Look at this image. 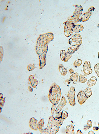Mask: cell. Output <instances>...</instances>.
<instances>
[{
    "mask_svg": "<svg viewBox=\"0 0 99 134\" xmlns=\"http://www.w3.org/2000/svg\"><path fill=\"white\" fill-rule=\"evenodd\" d=\"M50 92V95H52L53 99V103L57 104L59 101L61 95V89L57 85H55L52 86Z\"/></svg>",
    "mask_w": 99,
    "mask_h": 134,
    "instance_id": "obj_1",
    "label": "cell"
},
{
    "mask_svg": "<svg viewBox=\"0 0 99 134\" xmlns=\"http://www.w3.org/2000/svg\"><path fill=\"white\" fill-rule=\"evenodd\" d=\"M68 92L67 97L69 103L71 106H74L75 105L74 97L75 93V88L73 86L71 87Z\"/></svg>",
    "mask_w": 99,
    "mask_h": 134,
    "instance_id": "obj_2",
    "label": "cell"
},
{
    "mask_svg": "<svg viewBox=\"0 0 99 134\" xmlns=\"http://www.w3.org/2000/svg\"><path fill=\"white\" fill-rule=\"evenodd\" d=\"M83 70L85 76L92 73L93 70L91 68V63L89 61H86L85 62L83 66Z\"/></svg>",
    "mask_w": 99,
    "mask_h": 134,
    "instance_id": "obj_3",
    "label": "cell"
},
{
    "mask_svg": "<svg viewBox=\"0 0 99 134\" xmlns=\"http://www.w3.org/2000/svg\"><path fill=\"white\" fill-rule=\"evenodd\" d=\"M72 56L71 54L68 51L62 50L60 52V58L61 60L65 62H67Z\"/></svg>",
    "mask_w": 99,
    "mask_h": 134,
    "instance_id": "obj_4",
    "label": "cell"
},
{
    "mask_svg": "<svg viewBox=\"0 0 99 134\" xmlns=\"http://www.w3.org/2000/svg\"><path fill=\"white\" fill-rule=\"evenodd\" d=\"M78 102L80 105H82L86 101L87 98L83 91L81 90L77 95Z\"/></svg>",
    "mask_w": 99,
    "mask_h": 134,
    "instance_id": "obj_5",
    "label": "cell"
},
{
    "mask_svg": "<svg viewBox=\"0 0 99 134\" xmlns=\"http://www.w3.org/2000/svg\"><path fill=\"white\" fill-rule=\"evenodd\" d=\"M58 69L62 75L65 76L67 74V70L62 64H59Z\"/></svg>",
    "mask_w": 99,
    "mask_h": 134,
    "instance_id": "obj_6",
    "label": "cell"
},
{
    "mask_svg": "<svg viewBox=\"0 0 99 134\" xmlns=\"http://www.w3.org/2000/svg\"><path fill=\"white\" fill-rule=\"evenodd\" d=\"M97 80V78L95 76H92L88 81L87 82L88 86L89 87L92 86L96 84Z\"/></svg>",
    "mask_w": 99,
    "mask_h": 134,
    "instance_id": "obj_7",
    "label": "cell"
},
{
    "mask_svg": "<svg viewBox=\"0 0 99 134\" xmlns=\"http://www.w3.org/2000/svg\"><path fill=\"white\" fill-rule=\"evenodd\" d=\"M67 103V101L66 99L64 96H63L61 99L60 103L58 105V111H60L62 108L64 107L65 105Z\"/></svg>",
    "mask_w": 99,
    "mask_h": 134,
    "instance_id": "obj_8",
    "label": "cell"
},
{
    "mask_svg": "<svg viewBox=\"0 0 99 134\" xmlns=\"http://www.w3.org/2000/svg\"><path fill=\"white\" fill-rule=\"evenodd\" d=\"M74 126L70 124L67 126L66 128V134H74Z\"/></svg>",
    "mask_w": 99,
    "mask_h": 134,
    "instance_id": "obj_9",
    "label": "cell"
},
{
    "mask_svg": "<svg viewBox=\"0 0 99 134\" xmlns=\"http://www.w3.org/2000/svg\"><path fill=\"white\" fill-rule=\"evenodd\" d=\"M83 91L87 99H88L92 95V89L89 88H87L84 90Z\"/></svg>",
    "mask_w": 99,
    "mask_h": 134,
    "instance_id": "obj_10",
    "label": "cell"
},
{
    "mask_svg": "<svg viewBox=\"0 0 99 134\" xmlns=\"http://www.w3.org/2000/svg\"><path fill=\"white\" fill-rule=\"evenodd\" d=\"M78 74L76 72L74 73H73L70 77V79L72 81H74L77 82L78 81Z\"/></svg>",
    "mask_w": 99,
    "mask_h": 134,
    "instance_id": "obj_11",
    "label": "cell"
},
{
    "mask_svg": "<svg viewBox=\"0 0 99 134\" xmlns=\"http://www.w3.org/2000/svg\"><path fill=\"white\" fill-rule=\"evenodd\" d=\"M87 80V79L86 78L85 75H84L83 74H80L79 77V81L80 82L82 83H84L86 82Z\"/></svg>",
    "mask_w": 99,
    "mask_h": 134,
    "instance_id": "obj_12",
    "label": "cell"
},
{
    "mask_svg": "<svg viewBox=\"0 0 99 134\" xmlns=\"http://www.w3.org/2000/svg\"><path fill=\"white\" fill-rule=\"evenodd\" d=\"M82 63V60L80 59L76 60L74 63L73 65L76 68L80 66Z\"/></svg>",
    "mask_w": 99,
    "mask_h": 134,
    "instance_id": "obj_13",
    "label": "cell"
},
{
    "mask_svg": "<svg viewBox=\"0 0 99 134\" xmlns=\"http://www.w3.org/2000/svg\"><path fill=\"white\" fill-rule=\"evenodd\" d=\"M87 126H85L84 127V130L86 131L92 127V123L91 120H88L87 121Z\"/></svg>",
    "mask_w": 99,
    "mask_h": 134,
    "instance_id": "obj_14",
    "label": "cell"
},
{
    "mask_svg": "<svg viewBox=\"0 0 99 134\" xmlns=\"http://www.w3.org/2000/svg\"><path fill=\"white\" fill-rule=\"evenodd\" d=\"M94 68L95 72L99 78V63H98L95 65Z\"/></svg>",
    "mask_w": 99,
    "mask_h": 134,
    "instance_id": "obj_15",
    "label": "cell"
},
{
    "mask_svg": "<svg viewBox=\"0 0 99 134\" xmlns=\"http://www.w3.org/2000/svg\"><path fill=\"white\" fill-rule=\"evenodd\" d=\"M61 117L63 119H66L68 117V113L65 111H64L61 112Z\"/></svg>",
    "mask_w": 99,
    "mask_h": 134,
    "instance_id": "obj_16",
    "label": "cell"
},
{
    "mask_svg": "<svg viewBox=\"0 0 99 134\" xmlns=\"http://www.w3.org/2000/svg\"><path fill=\"white\" fill-rule=\"evenodd\" d=\"M75 51V48L73 47H70L68 49V52L71 54L74 53Z\"/></svg>",
    "mask_w": 99,
    "mask_h": 134,
    "instance_id": "obj_17",
    "label": "cell"
},
{
    "mask_svg": "<svg viewBox=\"0 0 99 134\" xmlns=\"http://www.w3.org/2000/svg\"><path fill=\"white\" fill-rule=\"evenodd\" d=\"M69 72L71 74H72L74 72V70L72 68H71L69 70Z\"/></svg>",
    "mask_w": 99,
    "mask_h": 134,
    "instance_id": "obj_18",
    "label": "cell"
},
{
    "mask_svg": "<svg viewBox=\"0 0 99 134\" xmlns=\"http://www.w3.org/2000/svg\"><path fill=\"white\" fill-rule=\"evenodd\" d=\"M77 134H83L81 131L80 130H78L77 132Z\"/></svg>",
    "mask_w": 99,
    "mask_h": 134,
    "instance_id": "obj_19",
    "label": "cell"
},
{
    "mask_svg": "<svg viewBox=\"0 0 99 134\" xmlns=\"http://www.w3.org/2000/svg\"><path fill=\"white\" fill-rule=\"evenodd\" d=\"M93 130L95 131L99 129V128L97 127H93Z\"/></svg>",
    "mask_w": 99,
    "mask_h": 134,
    "instance_id": "obj_20",
    "label": "cell"
},
{
    "mask_svg": "<svg viewBox=\"0 0 99 134\" xmlns=\"http://www.w3.org/2000/svg\"><path fill=\"white\" fill-rule=\"evenodd\" d=\"M98 57L99 59V51L98 53Z\"/></svg>",
    "mask_w": 99,
    "mask_h": 134,
    "instance_id": "obj_21",
    "label": "cell"
},
{
    "mask_svg": "<svg viewBox=\"0 0 99 134\" xmlns=\"http://www.w3.org/2000/svg\"><path fill=\"white\" fill-rule=\"evenodd\" d=\"M98 127L99 128V122L98 124Z\"/></svg>",
    "mask_w": 99,
    "mask_h": 134,
    "instance_id": "obj_22",
    "label": "cell"
}]
</instances>
